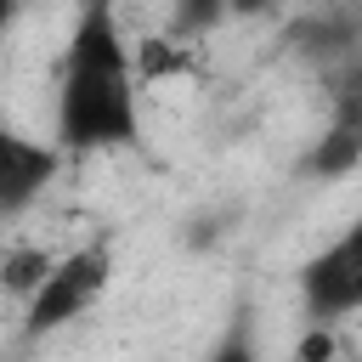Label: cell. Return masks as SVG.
Masks as SVG:
<instances>
[{"mask_svg":"<svg viewBox=\"0 0 362 362\" xmlns=\"http://www.w3.org/2000/svg\"><path fill=\"white\" fill-rule=\"evenodd\" d=\"M51 141L62 158L124 153L141 141V74L136 45L113 6H85L62 45L57 68V119Z\"/></svg>","mask_w":362,"mask_h":362,"instance_id":"1","label":"cell"},{"mask_svg":"<svg viewBox=\"0 0 362 362\" xmlns=\"http://www.w3.org/2000/svg\"><path fill=\"white\" fill-rule=\"evenodd\" d=\"M113 283V249L107 243H79L68 255H57L51 277L40 283V294L23 305V328L28 334H57L79 317L96 311V300L107 294Z\"/></svg>","mask_w":362,"mask_h":362,"instance_id":"2","label":"cell"},{"mask_svg":"<svg viewBox=\"0 0 362 362\" xmlns=\"http://www.w3.org/2000/svg\"><path fill=\"white\" fill-rule=\"evenodd\" d=\"M300 311L311 328H339L362 311V215L300 266Z\"/></svg>","mask_w":362,"mask_h":362,"instance_id":"3","label":"cell"},{"mask_svg":"<svg viewBox=\"0 0 362 362\" xmlns=\"http://www.w3.org/2000/svg\"><path fill=\"white\" fill-rule=\"evenodd\" d=\"M57 164H62V147L57 141H34L23 130H6L0 136V215L17 221L34 198H45Z\"/></svg>","mask_w":362,"mask_h":362,"instance_id":"4","label":"cell"},{"mask_svg":"<svg viewBox=\"0 0 362 362\" xmlns=\"http://www.w3.org/2000/svg\"><path fill=\"white\" fill-rule=\"evenodd\" d=\"M362 164V124H351V119H328V130L311 141V153H305V175H317V181H339V175H351Z\"/></svg>","mask_w":362,"mask_h":362,"instance_id":"5","label":"cell"},{"mask_svg":"<svg viewBox=\"0 0 362 362\" xmlns=\"http://www.w3.org/2000/svg\"><path fill=\"white\" fill-rule=\"evenodd\" d=\"M51 266H57V255H45V249H11L6 255V288L28 305L40 294V283L51 277Z\"/></svg>","mask_w":362,"mask_h":362,"instance_id":"6","label":"cell"},{"mask_svg":"<svg viewBox=\"0 0 362 362\" xmlns=\"http://www.w3.org/2000/svg\"><path fill=\"white\" fill-rule=\"evenodd\" d=\"M204 362H260V351H255V334H249V322H232L221 339H215V351L204 356Z\"/></svg>","mask_w":362,"mask_h":362,"instance_id":"7","label":"cell"}]
</instances>
